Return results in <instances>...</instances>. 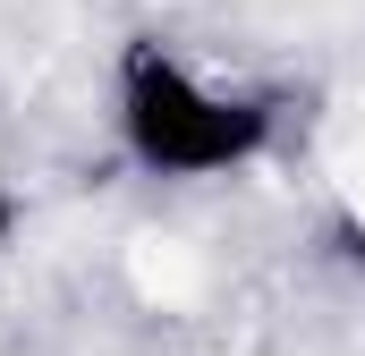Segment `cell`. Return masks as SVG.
Masks as SVG:
<instances>
[{"label":"cell","mask_w":365,"mask_h":356,"mask_svg":"<svg viewBox=\"0 0 365 356\" xmlns=\"http://www.w3.org/2000/svg\"><path fill=\"white\" fill-rule=\"evenodd\" d=\"M9 221H17V204H9V195H0V238H9Z\"/></svg>","instance_id":"2"},{"label":"cell","mask_w":365,"mask_h":356,"mask_svg":"<svg viewBox=\"0 0 365 356\" xmlns=\"http://www.w3.org/2000/svg\"><path fill=\"white\" fill-rule=\"evenodd\" d=\"M110 136L128 170L162 187H221L280 145V102L238 77H212L162 34H136L110 68Z\"/></svg>","instance_id":"1"}]
</instances>
